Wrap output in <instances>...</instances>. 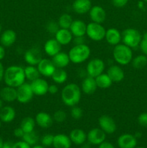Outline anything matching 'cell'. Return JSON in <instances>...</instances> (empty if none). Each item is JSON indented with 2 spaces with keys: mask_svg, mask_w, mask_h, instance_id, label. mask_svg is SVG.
<instances>
[{
  "mask_svg": "<svg viewBox=\"0 0 147 148\" xmlns=\"http://www.w3.org/2000/svg\"><path fill=\"white\" fill-rule=\"evenodd\" d=\"M62 46L56 40V38H50L45 43L44 51L49 56H54L61 51Z\"/></svg>",
  "mask_w": 147,
  "mask_h": 148,
  "instance_id": "obj_21",
  "label": "cell"
},
{
  "mask_svg": "<svg viewBox=\"0 0 147 148\" xmlns=\"http://www.w3.org/2000/svg\"><path fill=\"white\" fill-rule=\"evenodd\" d=\"M106 134L100 128H93L86 134V140L90 145H99L105 141Z\"/></svg>",
  "mask_w": 147,
  "mask_h": 148,
  "instance_id": "obj_11",
  "label": "cell"
},
{
  "mask_svg": "<svg viewBox=\"0 0 147 148\" xmlns=\"http://www.w3.org/2000/svg\"><path fill=\"white\" fill-rule=\"evenodd\" d=\"M32 148H45L43 145H35L33 146Z\"/></svg>",
  "mask_w": 147,
  "mask_h": 148,
  "instance_id": "obj_56",
  "label": "cell"
},
{
  "mask_svg": "<svg viewBox=\"0 0 147 148\" xmlns=\"http://www.w3.org/2000/svg\"><path fill=\"white\" fill-rule=\"evenodd\" d=\"M137 121L140 126L147 128V112L141 113L138 116Z\"/></svg>",
  "mask_w": 147,
  "mask_h": 148,
  "instance_id": "obj_41",
  "label": "cell"
},
{
  "mask_svg": "<svg viewBox=\"0 0 147 148\" xmlns=\"http://www.w3.org/2000/svg\"><path fill=\"white\" fill-rule=\"evenodd\" d=\"M61 100L69 107L77 106L82 98V90L76 83H69L63 87L61 91Z\"/></svg>",
  "mask_w": 147,
  "mask_h": 148,
  "instance_id": "obj_2",
  "label": "cell"
},
{
  "mask_svg": "<svg viewBox=\"0 0 147 148\" xmlns=\"http://www.w3.org/2000/svg\"><path fill=\"white\" fill-rule=\"evenodd\" d=\"M73 21L74 20L71 15H70L68 13H64L59 17V20H58V23H59L60 28L69 29Z\"/></svg>",
  "mask_w": 147,
  "mask_h": 148,
  "instance_id": "obj_35",
  "label": "cell"
},
{
  "mask_svg": "<svg viewBox=\"0 0 147 148\" xmlns=\"http://www.w3.org/2000/svg\"><path fill=\"white\" fill-rule=\"evenodd\" d=\"M4 66H3L2 63L0 61V82L4 79Z\"/></svg>",
  "mask_w": 147,
  "mask_h": 148,
  "instance_id": "obj_51",
  "label": "cell"
},
{
  "mask_svg": "<svg viewBox=\"0 0 147 148\" xmlns=\"http://www.w3.org/2000/svg\"><path fill=\"white\" fill-rule=\"evenodd\" d=\"M105 27L99 23L91 22L86 25V35L89 39L93 41H101L105 38Z\"/></svg>",
  "mask_w": 147,
  "mask_h": 148,
  "instance_id": "obj_6",
  "label": "cell"
},
{
  "mask_svg": "<svg viewBox=\"0 0 147 148\" xmlns=\"http://www.w3.org/2000/svg\"><path fill=\"white\" fill-rule=\"evenodd\" d=\"M37 68L40 72V75L46 77H51L56 67L52 60L48 59H42V60L37 64Z\"/></svg>",
  "mask_w": 147,
  "mask_h": 148,
  "instance_id": "obj_12",
  "label": "cell"
},
{
  "mask_svg": "<svg viewBox=\"0 0 147 148\" xmlns=\"http://www.w3.org/2000/svg\"><path fill=\"white\" fill-rule=\"evenodd\" d=\"M134 136H135V137H136L137 139L140 138V137H141V133H140V132H136L135 134H134Z\"/></svg>",
  "mask_w": 147,
  "mask_h": 148,
  "instance_id": "obj_53",
  "label": "cell"
},
{
  "mask_svg": "<svg viewBox=\"0 0 147 148\" xmlns=\"http://www.w3.org/2000/svg\"><path fill=\"white\" fill-rule=\"evenodd\" d=\"M99 128L106 134H112L115 132L117 125L115 120L108 115H102L98 119Z\"/></svg>",
  "mask_w": 147,
  "mask_h": 148,
  "instance_id": "obj_10",
  "label": "cell"
},
{
  "mask_svg": "<svg viewBox=\"0 0 147 148\" xmlns=\"http://www.w3.org/2000/svg\"><path fill=\"white\" fill-rule=\"evenodd\" d=\"M52 62H53L56 68L66 67L71 62L69 54L65 52L60 51L59 53L52 57Z\"/></svg>",
  "mask_w": 147,
  "mask_h": 148,
  "instance_id": "obj_29",
  "label": "cell"
},
{
  "mask_svg": "<svg viewBox=\"0 0 147 148\" xmlns=\"http://www.w3.org/2000/svg\"><path fill=\"white\" fill-rule=\"evenodd\" d=\"M138 46L140 47V49H141L143 54L147 56V41L146 40L142 39Z\"/></svg>",
  "mask_w": 147,
  "mask_h": 148,
  "instance_id": "obj_44",
  "label": "cell"
},
{
  "mask_svg": "<svg viewBox=\"0 0 147 148\" xmlns=\"http://www.w3.org/2000/svg\"><path fill=\"white\" fill-rule=\"evenodd\" d=\"M13 146H14V143L12 141H7L4 142L2 148H13Z\"/></svg>",
  "mask_w": 147,
  "mask_h": 148,
  "instance_id": "obj_49",
  "label": "cell"
},
{
  "mask_svg": "<svg viewBox=\"0 0 147 148\" xmlns=\"http://www.w3.org/2000/svg\"><path fill=\"white\" fill-rule=\"evenodd\" d=\"M3 107V101L0 98V109Z\"/></svg>",
  "mask_w": 147,
  "mask_h": 148,
  "instance_id": "obj_57",
  "label": "cell"
},
{
  "mask_svg": "<svg viewBox=\"0 0 147 148\" xmlns=\"http://www.w3.org/2000/svg\"><path fill=\"white\" fill-rule=\"evenodd\" d=\"M143 1H145V2L147 3V0H143Z\"/></svg>",
  "mask_w": 147,
  "mask_h": 148,
  "instance_id": "obj_61",
  "label": "cell"
},
{
  "mask_svg": "<svg viewBox=\"0 0 147 148\" xmlns=\"http://www.w3.org/2000/svg\"><path fill=\"white\" fill-rule=\"evenodd\" d=\"M59 91V88L55 84H53V85H49L48 86V92L51 95H54V94H56Z\"/></svg>",
  "mask_w": 147,
  "mask_h": 148,
  "instance_id": "obj_46",
  "label": "cell"
},
{
  "mask_svg": "<svg viewBox=\"0 0 147 148\" xmlns=\"http://www.w3.org/2000/svg\"><path fill=\"white\" fill-rule=\"evenodd\" d=\"M35 123L37 126L43 129H48L53 125V116L46 112H39L36 114Z\"/></svg>",
  "mask_w": 147,
  "mask_h": 148,
  "instance_id": "obj_16",
  "label": "cell"
},
{
  "mask_svg": "<svg viewBox=\"0 0 147 148\" xmlns=\"http://www.w3.org/2000/svg\"><path fill=\"white\" fill-rule=\"evenodd\" d=\"M30 85L34 95L43 96L48 93L49 85L47 81L43 78H37V79L30 82Z\"/></svg>",
  "mask_w": 147,
  "mask_h": 148,
  "instance_id": "obj_13",
  "label": "cell"
},
{
  "mask_svg": "<svg viewBox=\"0 0 147 148\" xmlns=\"http://www.w3.org/2000/svg\"><path fill=\"white\" fill-rule=\"evenodd\" d=\"M131 64H132V66L134 69H144L147 65V56L144 54L138 55L135 58H133Z\"/></svg>",
  "mask_w": 147,
  "mask_h": 148,
  "instance_id": "obj_34",
  "label": "cell"
},
{
  "mask_svg": "<svg viewBox=\"0 0 147 148\" xmlns=\"http://www.w3.org/2000/svg\"><path fill=\"white\" fill-rule=\"evenodd\" d=\"M89 14V17L93 23L102 24L106 20V12L101 6L96 5L92 7Z\"/></svg>",
  "mask_w": 147,
  "mask_h": 148,
  "instance_id": "obj_14",
  "label": "cell"
},
{
  "mask_svg": "<svg viewBox=\"0 0 147 148\" xmlns=\"http://www.w3.org/2000/svg\"><path fill=\"white\" fill-rule=\"evenodd\" d=\"M1 121L0 120V129H1Z\"/></svg>",
  "mask_w": 147,
  "mask_h": 148,
  "instance_id": "obj_59",
  "label": "cell"
},
{
  "mask_svg": "<svg viewBox=\"0 0 147 148\" xmlns=\"http://www.w3.org/2000/svg\"><path fill=\"white\" fill-rule=\"evenodd\" d=\"M69 137L72 143L76 145H82L86 141V134L83 130L74 129L69 134Z\"/></svg>",
  "mask_w": 147,
  "mask_h": 148,
  "instance_id": "obj_26",
  "label": "cell"
},
{
  "mask_svg": "<svg viewBox=\"0 0 147 148\" xmlns=\"http://www.w3.org/2000/svg\"><path fill=\"white\" fill-rule=\"evenodd\" d=\"M53 137L54 135L51 134H46L43 135L41 138V144L43 147H50L53 145Z\"/></svg>",
  "mask_w": 147,
  "mask_h": 148,
  "instance_id": "obj_40",
  "label": "cell"
},
{
  "mask_svg": "<svg viewBox=\"0 0 147 148\" xmlns=\"http://www.w3.org/2000/svg\"><path fill=\"white\" fill-rule=\"evenodd\" d=\"M84 36L83 37H74V42L75 45H79V44H84Z\"/></svg>",
  "mask_w": 147,
  "mask_h": 148,
  "instance_id": "obj_48",
  "label": "cell"
},
{
  "mask_svg": "<svg viewBox=\"0 0 147 148\" xmlns=\"http://www.w3.org/2000/svg\"><path fill=\"white\" fill-rule=\"evenodd\" d=\"M1 28H2V27H1V23H0V33H1Z\"/></svg>",
  "mask_w": 147,
  "mask_h": 148,
  "instance_id": "obj_58",
  "label": "cell"
},
{
  "mask_svg": "<svg viewBox=\"0 0 147 148\" xmlns=\"http://www.w3.org/2000/svg\"><path fill=\"white\" fill-rule=\"evenodd\" d=\"M128 1L129 0H112V3L115 7L121 8V7H123L126 5Z\"/></svg>",
  "mask_w": 147,
  "mask_h": 148,
  "instance_id": "obj_42",
  "label": "cell"
},
{
  "mask_svg": "<svg viewBox=\"0 0 147 148\" xmlns=\"http://www.w3.org/2000/svg\"><path fill=\"white\" fill-rule=\"evenodd\" d=\"M34 93L32 90L30 83L24 82L17 88V101L22 104L28 103L32 101Z\"/></svg>",
  "mask_w": 147,
  "mask_h": 148,
  "instance_id": "obj_7",
  "label": "cell"
},
{
  "mask_svg": "<svg viewBox=\"0 0 147 148\" xmlns=\"http://www.w3.org/2000/svg\"><path fill=\"white\" fill-rule=\"evenodd\" d=\"M97 85L95 78L92 77L86 76L83 79L81 85V90L82 92L86 95H92L95 93V91L97 90Z\"/></svg>",
  "mask_w": 147,
  "mask_h": 148,
  "instance_id": "obj_20",
  "label": "cell"
},
{
  "mask_svg": "<svg viewBox=\"0 0 147 148\" xmlns=\"http://www.w3.org/2000/svg\"><path fill=\"white\" fill-rule=\"evenodd\" d=\"M89 143H88V144H86V143H84L83 145H82V148H89Z\"/></svg>",
  "mask_w": 147,
  "mask_h": 148,
  "instance_id": "obj_52",
  "label": "cell"
},
{
  "mask_svg": "<svg viewBox=\"0 0 147 148\" xmlns=\"http://www.w3.org/2000/svg\"><path fill=\"white\" fill-rule=\"evenodd\" d=\"M5 49H4V47L2 45H0V61L4 59V56H5Z\"/></svg>",
  "mask_w": 147,
  "mask_h": 148,
  "instance_id": "obj_50",
  "label": "cell"
},
{
  "mask_svg": "<svg viewBox=\"0 0 147 148\" xmlns=\"http://www.w3.org/2000/svg\"><path fill=\"white\" fill-rule=\"evenodd\" d=\"M24 75L25 78L30 82L35 80L37 78L40 77V74L37 69V66H33V65H27L24 68Z\"/></svg>",
  "mask_w": 147,
  "mask_h": 148,
  "instance_id": "obj_31",
  "label": "cell"
},
{
  "mask_svg": "<svg viewBox=\"0 0 147 148\" xmlns=\"http://www.w3.org/2000/svg\"><path fill=\"white\" fill-rule=\"evenodd\" d=\"M71 141L69 136L64 134H58L53 137V147L54 148H70Z\"/></svg>",
  "mask_w": 147,
  "mask_h": 148,
  "instance_id": "obj_27",
  "label": "cell"
},
{
  "mask_svg": "<svg viewBox=\"0 0 147 148\" xmlns=\"http://www.w3.org/2000/svg\"><path fill=\"white\" fill-rule=\"evenodd\" d=\"M15 117L16 111L13 107L6 106L0 109V120L1 122L10 123L14 121Z\"/></svg>",
  "mask_w": 147,
  "mask_h": 148,
  "instance_id": "obj_28",
  "label": "cell"
},
{
  "mask_svg": "<svg viewBox=\"0 0 147 148\" xmlns=\"http://www.w3.org/2000/svg\"><path fill=\"white\" fill-rule=\"evenodd\" d=\"M13 134H14V137H17V138H22L23 136H24V132L22 130L21 127H18V128H16L15 130L13 132Z\"/></svg>",
  "mask_w": 147,
  "mask_h": 148,
  "instance_id": "obj_45",
  "label": "cell"
},
{
  "mask_svg": "<svg viewBox=\"0 0 147 148\" xmlns=\"http://www.w3.org/2000/svg\"><path fill=\"white\" fill-rule=\"evenodd\" d=\"M105 39L110 45L115 46L120 43L122 40V35L118 29L110 27L106 30Z\"/></svg>",
  "mask_w": 147,
  "mask_h": 148,
  "instance_id": "obj_17",
  "label": "cell"
},
{
  "mask_svg": "<svg viewBox=\"0 0 147 148\" xmlns=\"http://www.w3.org/2000/svg\"><path fill=\"white\" fill-rule=\"evenodd\" d=\"M53 82L56 84H63L68 79V74L62 68H56L51 76Z\"/></svg>",
  "mask_w": 147,
  "mask_h": 148,
  "instance_id": "obj_32",
  "label": "cell"
},
{
  "mask_svg": "<svg viewBox=\"0 0 147 148\" xmlns=\"http://www.w3.org/2000/svg\"><path fill=\"white\" fill-rule=\"evenodd\" d=\"M4 81L6 85L13 88H18L25 82L24 68L17 65H12L4 70Z\"/></svg>",
  "mask_w": 147,
  "mask_h": 148,
  "instance_id": "obj_1",
  "label": "cell"
},
{
  "mask_svg": "<svg viewBox=\"0 0 147 148\" xmlns=\"http://www.w3.org/2000/svg\"><path fill=\"white\" fill-rule=\"evenodd\" d=\"M98 148H115V147H114V145L112 143H109V142L104 141L103 143H102L100 145H99Z\"/></svg>",
  "mask_w": 147,
  "mask_h": 148,
  "instance_id": "obj_47",
  "label": "cell"
},
{
  "mask_svg": "<svg viewBox=\"0 0 147 148\" xmlns=\"http://www.w3.org/2000/svg\"><path fill=\"white\" fill-rule=\"evenodd\" d=\"M121 35H122V43L131 49L139 46L142 40V36L141 33L138 30L132 27L125 29L121 33Z\"/></svg>",
  "mask_w": 147,
  "mask_h": 148,
  "instance_id": "obj_5",
  "label": "cell"
},
{
  "mask_svg": "<svg viewBox=\"0 0 147 148\" xmlns=\"http://www.w3.org/2000/svg\"><path fill=\"white\" fill-rule=\"evenodd\" d=\"M17 40V34L11 29L4 30L0 36V43L4 47H10L12 46Z\"/></svg>",
  "mask_w": 147,
  "mask_h": 148,
  "instance_id": "obj_23",
  "label": "cell"
},
{
  "mask_svg": "<svg viewBox=\"0 0 147 148\" xmlns=\"http://www.w3.org/2000/svg\"><path fill=\"white\" fill-rule=\"evenodd\" d=\"M23 141H24L25 143H27V144L30 145V146H34L37 143L39 140V137L37 135V132H36L33 131L30 132L24 133V136L22 137Z\"/></svg>",
  "mask_w": 147,
  "mask_h": 148,
  "instance_id": "obj_36",
  "label": "cell"
},
{
  "mask_svg": "<svg viewBox=\"0 0 147 148\" xmlns=\"http://www.w3.org/2000/svg\"><path fill=\"white\" fill-rule=\"evenodd\" d=\"M55 38L61 46H66L73 40L74 36L69 29L60 28L55 34Z\"/></svg>",
  "mask_w": 147,
  "mask_h": 148,
  "instance_id": "obj_22",
  "label": "cell"
},
{
  "mask_svg": "<svg viewBox=\"0 0 147 148\" xmlns=\"http://www.w3.org/2000/svg\"><path fill=\"white\" fill-rule=\"evenodd\" d=\"M105 69V64L100 59H92L86 64V71L87 75L92 77H97L103 73Z\"/></svg>",
  "mask_w": 147,
  "mask_h": 148,
  "instance_id": "obj_8",
  "label": "cell"
},
{
  "mask_svg": "<svg viewBox=\"0 0 147 148\" xmlns=\"http://www.w3.org/2000/svg\"><path fill=\"white\" fill-rule=\"evenodd\" d=\"M13 148H32L30 145L27 144L24 141H19L17 143H14Z\"/></svg>",
  "mask_w": 147,
  "mask_h": 148,
  "instance_id": "obj_43",
  "label": "cell"
},
{
  "mask_svg": "<svg viewBox=\"0 0 147 148\" xmlns=\"http://www.w3.org/2000/svg\"><path fill=\"white\" fill-rule=\"evenodd\" d=\"M0 98L7 103L17 101V88L7 85L0 90Z\"/></svg>",
  "mask_w": 147,
  "mask_h": 148,
  "instance_id": "obj_25",
  "label": "cell"
},
{
  "mask_svg": "<svg viewBox=\"0 0 147 148\" xmlns=\"http://www.w3.org/2000/svg\"><path fill=\"white\" fill-rule=\"evenodd\" d=\"M86 25H87L82 20H75L72 22L70 31L74 37H83L86 35Z\"/></svg>",
  "mask_w": 147,
  "mask_h": 148,
  "instance_id": "obj_18",
  "label": "cell"
},
{
  "mask_svg": "<svg viewBox=\"0 0 147 148\" xmlns=\"http://www.w3.org/2000/svg\"><path fill=\"white\" fill-rule=\"evenodd\" d=\"M142 39H144V40H146L147 41V31L144 34V36H143V37H142Z\"/></svg>",
  "mask_w": 147,
  "mask_h": 148,
  "instance_id": "obj_54",
  "label": "cell"
},
{
  "mask_svg": "<svg viewBox=\"0 0 147 148\" xmlns=\"http://www.w3.org/2000/svg\"><path fill=\"white\" fill-rule=\"evenodd\" d=\"M43 59L42 51L39 48L34 46L27 49L24 53V60L28 65L37 66Z\"/></svg>",
  "mask_w": 147,
  "mask_h": 148,
  "instance_id": "obj_9",
  "label": "cell"
},
{
  "mask_svg": "<svg viewBox=\"0 0 147 148\" xmlns=\"http://www.w3.org/2000/svg\"><path fill=\"white\" fill-rule=\"evenodd\" d=\"M71 116L75 120H79L83 116V111L82 108L78 106H74L71 107V109L70 111Z\"/></svg>",
  "mask_w": 147,
  "mask_h": 148,
  "instance_id": "obj_39",
  "label": "cell"
},
{
  "mask_svg": "<svg viewBox=\"0 0 147 148\" xmlns=\"http://www.w3.org/2000/svg\"><path fill=\"white\" fill-rule=\"evenodd\" d=\"M95 81H96L97 88H101V89H108L110 88L111 85L113 83L108 74L104 73V72L95 77Z\"/></svg>",
  "mask_w": 147,
  "mask_h": 148,
  "instance_id": "obj_30",
  "label": "cell"
},
{
  "mask_svg": "<svg viewBox=\"0 0 147 148\" xmlns=\"http://www.w3.org/2000/svg\"><path fill=\"white\" fill-rule=\"evenodd\" d=\"M107 74L113 82H122L125 78V72L123 69L118 65H111L109 66Z\"/></svg>",
  "mask_w": 147,
  "mask_h": 148,
  "instance_id": "obj_19",
  "label": "cell"
},
{
  "mask_svg": "<svg viewBox=\"0 0 147 148\" xmlns=\"http://www.w3.org/2000/svg\"><path fill=\"white\" fill-rule=\"evenodd\" d=\"M46 29L49 33L55 35L56 32L60 29V27H59L58 22H56L55 20H50L46 24Z\"/></svg>",
  "mask_w": 147,
  "mask_h": 148,
  "instance_id": "obj_38",
  "label": "cell"
},
{
  "mask_svg": "<svg viewBox=\"0 0 147 148\" xmlns=\"http://www.w3.org/2000/svg\"><path fill=\"white\" fill-rule=\"evenodd\" d=\"M135 148H146V147H135Z\"/></svg>",
  "mask_w": 147,
  "mask_h": 148,
  "instance_id": "obj_60",
  "label": "cell"
},
{
  "mask_svg": "<svg viewBox=\"0 0 147 148\" xmlns=\"http://www.w3.org/2000/svg\"><path fill=\"white\" fill-rule=\"evenodd\" d=\"M112 56L118 64L125 66L131 63L133 59L132 49L123 43H119L114 46Z\"/></svg>",
  "mask_w": 147,
  "mask_h": 148,
  "instance_id": "obj_4",
  "label": "cell"
},
{
  "mask_svg": "<svg viewBox=\"0 0 147 148\" xmlns=\"http://www.w3.org/2000/svg\"><path fill=\"white\" fill-rule=\"evenodd\" d=\"M67 118V114L63 110H57L55 111L53 115V121H56L57 123L64 122Z\"/></svg>",
  "mask_w": 147,
  "mask_h": 148,
  "instance_id": "obj_37",
  "label": "cell"
},
{
  "mask_svg": "<svg viewBox=\"0 0 147 148\" xmlns=\"http://www.w3.org/2000/svg\"><path fill=\"white\" fill-rule=\"evenodd\" d=\"M35 125V120L33 117L30 116L24 117L22 120L21 123H20V127L24 131V133L30 132L34 131Z\"/></svg>",
  "mask_w": 147,
  "mask_h": 148,
  "instance_id": "obj_33",
  "label": "cell"
},
{
  "mask_svg": "<svg viewBox=\"0 0 147 148\" xmlns=\"http://www.w3.org/2000/svg\"><path fill=\"white\" fill-rule=\"evenodd\" d=\"M120 148H135L137 145V138L131 134H122L117 140Z\"/></svg>",
  "mask_w": 147,
  "mask_h": 148,
  "instance_id": "obj_15",
  "label": "cell"
},
{
  "mask_svg": "<svg viewBox=\"0 0 147 148\" xmlns=\"http://www.w3.org/2000/svg\"><path fill=\"white\" fill-rule=\"evenodd\" d=\"M3 144H4V141H3L2 138H1V137H0V148H2Z\"/></svg>",
  "mask_w": 147,
  "mask_h": 148,
  "instance_id": "obj_55",
  "label": "cell"
},
{
  "mask_svg": "<svg viewBox=\"0 0 147 148\" xmlns=\"http://www.w3.org/2000/svg\"><path fill=\"white\" fill-rule=\"evenodd\" d=\"M68 54L71 62L75 64H79L89 59L91 55V49L89 46L85 43L74 45L69 50Z\"/></svg>",
  "mask_w": 147,
  "mask_h": 148,
  "instance_id": "obj_3",
  "label": "cell"
},
{
  "mask_svg": "<svg viewBox=\"0 0 147 148\" xmlns=\"http://www.w3.org/2000/svg\"><path fill=\"white\" fill-rule=\"evenodd\" d=\"M92 7L91 0H75L72 4L74 11L79 14H84L89 12Z\"/></svg>",
  "mask_w": 147,
  "mask_h": 148,
  "instance_id": "obj_24",
  "label": "cell"
}]
</instances>
